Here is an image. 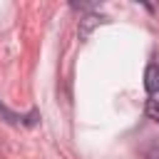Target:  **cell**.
I'll return each instance as SVG.
<instances>
[{
  "label": "cell",
  "mask_w": 159,
  "mask_h": 159,
  "mask_svg": "<svg viewBox=\"0 0 159 159\" xmlns=\"http://www.w3.org/2000/svg\"><path fill=\"white\" fill-rule=\"evenodd\" d=\"M144 112H147V114H149L154 122H159V94H149V97H147Z\"/></svg>",
  "instance_id": "7a4b0ae2"
},
{
  "label": "cell",
  "mask_w": 159,
  "mask_h": 159,
  "mask_svg": "<svg viewBox=\"0 0 159 159\" xmlns=\"http://www.w3.org/2000/svg\"><path fill=\"white\" fill-rule=\"evenodd\" d=\"M144 89L147 94H159V65H147L144 70Z\"/></svg>",
  "instance_id": "6da1fadb"
}]
</instances>
